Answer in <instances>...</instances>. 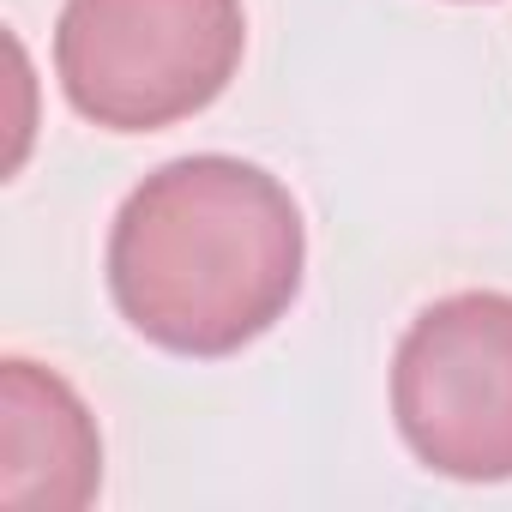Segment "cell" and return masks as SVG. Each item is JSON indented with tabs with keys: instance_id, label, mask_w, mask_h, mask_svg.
<instances>
[{
	"instance_id": "cell-1",
	"label": "cell",
	"mask_w": 512,
	"mask_h": 512,
	"mask_svg": "<svg viewBox=\"0 0 512 512\" xmlns=\"http://www.w3.org/2000/svg\"><path fill=\"white\" fill-rule=\"evenodd\" d=\"M308 229L296 193L223 151L151 169L109 229V296L169 356H235L302 296Z\"/></svg>"
},
{
	"instance_id": "cell-2",
	"label": "cell",
	"mask_w": 512,
	"mask_h": 512,
	"mask_svg": "<svg viewBox=\"0 0 512 512\" xmlns=\"http://www.w3.org/2000/svg\"><path fill=\"white\" fill-rule=\"evenodd\" d=\"M241 49V0H67L55 19V79L109 133H157L211 109Z\"/></svg>"
},
{
	"instance_id": "cell-3",
	"label": "cell",
	"mask_w": 512,
	"mask_h": 512,
	"mask_svg": "<svg viewBox=\"0 0 512 512\" xmlns=\"http://www.w3.org/2000/svg\"><path fill=\"white\" fill-rule=\"evenodd\" d=\"M392 416L416 464L452 482L512 476V296L428 302L392 356Z\"/></svg>"
},
{
	"instance_id": "cell-4",
	"label": "cell",
	"mask_w": 512,
	"mask_h": 512,
	"mask_svg": "<svg viewBox=\"0 0 512 512\" xmlns=\"http://www.w3.org/2000/svg\"><path fill=\"white\" fill-rule=\"evenodd\" d=\"M103 488V440L85 398L43 362H0V506L79 512Z\"/></svg>"
}]
</instances>
